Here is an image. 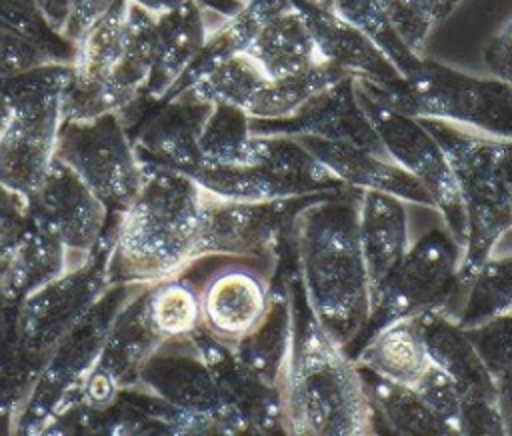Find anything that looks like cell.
<instances>
[{"label": "cell", "mask_w": 512, "mask_h": 436, "mask_svg": "<svg viewBox=\"0 0 512 436\" xmlns=\"http://www.w3.org/2000/svg\"><path fill=\"white\" fill-rule=\"evenodd\" d=\"M160 104L162 108L138 138V150H144L156 162L190 174L200 166L198 136L210 104L182 94Z\"/></svg>", "instance_id": "obj_21"}, {"label": "cell", "mask_w": 512, "mask_h": 436, "mask_svg": "<svg viewBox=\"0 0 512 436\" xmlns=\"http://www.w3.org/2000/svg\"><path fill=\"white\" fill-rule=\"evenodd\" d=\"M292 252L274 262L270 278L268 306L258 324L232 344L240 362L270 386H278L284 378L292 340H294V306H292Z\"/></svg>", "instance_id": "obj_15"}, {"label": "cell", "mask_w": 512, "mask_h": 436, "mask_svg": "<svg viewBox=\"0 0 512 436\" xmlns=\"http://www.w3.org/2000/svg\"><path fill=\"white\" fill-rule=\"evenodd\" d=\"M128 2L138 6L140 10H144L152 18H158V16L174 10L176 6H180L184 0H128Z\"/></svg>", "instance_id": "obj_41"}, {"label": "cell", "mask_w": 512, "mask_h": 436, "mask_svg": "<svg viewBox=\"0 0 512 436\" xmlns=\"http://www.w3.org/2000/svg\"><path fill=\"white\" fill-rule=\"evenodd\" d=\"M332 12L368 34L402 74L410 72L420 60L422 54L410 50L396 32L382 0H334Z\"/></svg>", "instance_id": "obj_32"}, {"label": "cell", "mask_w": 512, "mask_h": 436, "mask_svg": "<svg viewBox=\"0 0 512 436\" xmlns=\"http://www.w3.org/2000/svg\"><path fill=\"white\" fill-rule=\"evenodd\" d=\"M8 198H12L10 194H6L2 188H0V278L4 274V268L10 260V254L14 250V244L20 236V228L18 224L14 222L12 216H16L18 212H24V208L20 204H14L12 208L8 206Z\"/></svg>", "instance_id": "obj_38"}, {"label": "cell", "mask_w": 512, "mask_h": 436, "mask_svg": "<svg viewBox=\"0 0 512 436\" xmlns=\"http://www.w3.org/2000/svg\"><path fill=\"white\" fill-rule=\"evenodd\" d=\"M32 6L38 12V16L44 20V24L54 34L64 38L70 10H72V0H32Z\"/></svg>", "instance_id": "obj_39"}, {"label": "cell", "mask_w": 512, "mask_h": 436, "mask_svg": "<svg viewBox=\"0 0 512 436\" xmlns=\"http://www.w3.org/2000/svg\"><path fill=\"white\" fill-rule=\"evenodd\" d=\"M250 128L258 136H308L386 156L372 122L358 102L352 76H344L316 94L294 116L282 120L250 118Z\"/></svg>", "instance_id": "obj_13"}, {"label": "cell", "mask_w": 512, "mask_h": 436, "mask_svg": "<svg viewBox=\"0 0 512 436\" xmlns=\"http://www.w3.org/2000/svg\"><path fill=\"white\" fill-rule=\"evenodd\" d=\"M462 330L494 378L512 368V310Z\"/></svg>", "instance_id": "obj_33"}, {"label": "cell", "mask_w": 512, "mask_h": 436, "mask_svg": "<svg viewBox=\"0 0 512 436\" xmlns=\"http://www.w3.org/2000/svg\"><path fill=\"white\" fill-rule=\"evenodd\" d=\"M422 124L442 146L464 206L466 240L458 266L460 300L478 268L512 228V138L488 136L442 120L424 118Z\"/></svg>", "instance_id": "obj_4"}, {"label": "cell", "mask_w": 512, "mask_h": 436, "mask_svg": "<svg viewBox=\"0 0 512 436\" xmlns=\"http://www.w3.org/2000/svg\"><path fill=\"white\" fill-rule=\"evenodd\" d=\"M56 160L68 166L108 210H124L144 176L142 160L118 112L88 120H62Z\"/></svg>", "instance_id": "obj_9"}, {"label": "cell", "mask_w": 512, "mask_h": 436, "mask_svg": "<svg viewBox=\"0 0 512 436\" xmlns=\"http://www.w3.org/2000/svg\"><path fill=\"white\" fill-rule=\"evenodd\" d=\"M422 322L432 362L452 378L458 392V434L504 436L496 378L464 330L444 312L422 314Z\"/></svg>", "instance_id": "obj_11"}, {"label": "cell", "mask_w": 512, "mask_h": 436, "mask_svg": "<svg viewBox=\"0 0 512 436\" xmlns=\"http://www.w3.org/2000/svg\"><path fill=\"white\" fill-rule=\"evenodd\" d=\"M252 136L250 116L242 108L212 104L198 136L200 166L248 164Z\"/></svg>", "instance_id": "obj_31"}, {"label": "cell", "mask_w": 512, "mask_h": 436, "mask_svg": "<svg viewBox=\"0 0 512 436\" xmlns=\"http://www.w3.org/2000/svg\"><path fill=\"white\" fill-rule=\"evenodd\" d=\"M138 312L160 344L188 338L202 326L200 290L178 274L158 280L140 300Z\"/></svg>", "instance_id": "obj_26"}, {"label": "cell", "mask_w": 512, "mask_h": 436, "mask_svg": "<svg viewBox=\"0 0 512 436\" xmlns=\"http://www.w3.org/2000/svg\"><path fill=\"white\" fill-rule=\"evenodd\" d=\"M72 74L52 64L18 78L0 80L6 114L0 124V188L26 208L56 160L62 94Z\"/></svg>", "instance_id": "obj_5"}, {"label": "cell", "mask_w": 512, "mask_h": 436, "mask_svg": "<svg viewBox=\"0 0 512 436\" xmlns=\"http://www.w3.org/2000/svg\"><path fill=\"white\" fill-rule=\"evenodd\" d=\"M358 370L376 424L386 426V432L398 436H456L454 430L430 410L414 386L386 380L362 366H358Z\"/></svg>", "instance_id": "obj_24"}, {"label": "cell", "mask_w": 512, "mask_h": 436, "mask_svg": "<svg viewBox=\"0 0 512 436\" xmlns=\"http://www.w3.org/2000/svg\"><path fill=\"white\" fill-rule=\"evenodd\" d=\"M66 274L64 248L54 236L34 224V228L20 232L0 278V288L6 298H26Z\"/></svg>", "instance_id": "obj_25"}, {"label": "cell", "mask_w": 512, "mask_h": 436, "mask_svg": "<svg viewBox=\"0 0 512 436\" xmlns=\"http://www.w3.org/2000/svg\"><path fill=\"white\" fill-rule=\"evenodd\" d=\"M294 340L280 382L290 436H364L378 432L360 370L314 318L292 274Z\"/></svg>", "instance_id": "obj_2"}, {"label": "cell", "mask_w": 512, "mask_h": 436, "mask_svg": "<svg viewBox=\"0 0 512 436\" xmlns=\"http://www.w3.org/2000/svg\"><path fill=\"white\" fill-rule=\"evenodd\" d=\"M246 54L262 68L268 80L290 76L322 62L312 34L292 0L258 28Z\"/></svg>", "instance_id": "obj_23"}, {"label": "cell", "mask_w": 512, "mask_h": 436, "mask_svg": "<svg viewBox=\"0 0 512 436\" xmlns=\"http://www.w3.org/2000/svg\"><path fill=\"white\" fill-rule=\"evenodd\" d=\"M462 248L448 228H432L408 246L404 258L372 298L366 326L346 350L352 354L382 326L428 312L450 314L458 300Z\"/></svg>", "instance_id": "obj_7"}, {"label": "cell", "mask_w": 512, "mask_h": 436, "mask_svg": "<svg viewBox=\"0 0 512 436\" xmlns=\"http://www.w3.org/2000/svg\"><path fill=\"white\" fill-rule=\"evenodd\" d=\"M414 388L430 406V410L440 420H444L454 430L456 436H460L458 434V392L452 378L432 362L426 374L420 378V382Z\"/></svg>", "instance_id": "obj_35"}, {"label": "cell", "mask_w": 512, "mask_h": 436, "mask_svg": "<svg viewBox=\"0 0 512 436\" xmlns=\"http://www.w3.org/2000/svg\"><path fill=\"white\" fill-rule=\"evenodd\" d=\"M344 72L338 68L318 62L302 72L266 80V84L258 90L246 114L254 120H282L294 116L308 100L316 94L342 80Z\"/></svg>", "instance_id": "obj_28"}, {"label": "cell", "mask_w": 512, "mask_h": 436, "mask_svg": "<svg viewBox=\"0 0 512 436\" xmlns=\"http://www.w3.org/2000/svg\"><path fill=\"white\" fill-rule=\"evenodd\" d=\"M266 74L262 68L246 54L238 52L228 60L214 66L210 72L200 76L192 86H188L182 96L204 104H228L238 106L246 112L258 90L266 84ZM178 94V96H180Z\"/></svg>", "instance_id": "obj_30"}, {"label": "cell", "mask_w": 512, "mask_h": 436, "mask_svg": "<svg viewBox=\"0 0 512 436\" xmlns=\"http://www.w3.org/2000/svg\"><path fill=\"white\" fill-rule=\"evenodd\" d=\"M356 194L344 188L316 196L298 210L290 230L302 294L318 324L344 350L358 338L372 310Z\"/></svg>", "instance_id": "obj_1"}, {"label": "cell", "mask_w": 512, "mask_h": 436, "mask_svg": "<svg viewBox=\"0 0 512 436\" xmlns=\"http://www.w3.org/2000/svg\"><path fill=\"white\" fill-rule=\"evenodd\" d=\"M448 314L460 328H474L512 310V254L490 256Z\"/></svg>", "instance_id": "obj_29"}, {"label": "cell", "mask_w": 512, "mask_h": 436, "mask_svg": "<svg viewBox=\"0 0 512 436\" xmlns=\"http://www.w3.org/2000/svg\"><path fill=\"white\" fill-rule=\"evenodd\" d=\"M316 196L320 194L284 200H222L206 194L194 260L224 254L262 258L274 264L292 252L294 216Z\"/></svg>", "instance_id": "obj_10"}, {"label": "cell", "mask_w": 512, "mask_h": 436, "mask_svg": "<svg viewBox=\"0 0 512 436\" xmlns=\"http://www.w3.org/2000/svg\"><path fill=\"white\" fill-rule=\"evenodd\" d=\"M268 298L270 278L250 266H222L200 290L202 328L232 346L258 324Z\"/></svg>", "instance_id": "obj_16"}, {"label": "cell", "mask_w": 512, "mask_h": 436, "mask_svg": "<svg viewBox=\"0 0 512 436\" xmlns=\"http://www.w3.org/2000/svg\"><path fill=\"white\" fill-rule=\"evenodd\" d=\"M484 62L492 76H498L512 86V18L490 40L484 52Z\"/></svg>", "instance_id": "obj_36"}, {"label": "cell", "mask_w": 512, "mask_h": 436, "mask_svg": "<svg viewBox=\"0 0 512 436\" xmlns=\"http://www.w3.org/2000/svg\"><path fill=\"white\" fill-rule=\"evenodd\" d=\"M500 410L506 426V434H512V368L496 378Z\"/></svg>", "instance_id": "obj_40"}, {"label": "cell", "mask_w": 512, "mask_h": 436, "mask_svg": "<svg viewBox=\"0 0 512 436\" xmlns=\"http://www.w3.org/2000/svg\"><path fill=\"white\" fill-rule=\"evenodd\" d=\"M230 2H236V4H246V2H250V0H230Z\"/></svg>", "instance_id": "obj_43"}, {"label": "cell", "mask_w": 512, "mask_h": 436, "mask_svg": "<svg viewBox=\"0 0 512 436\" xmlns=\"http://www.w3.org/2000/svg\"><path fill=\"white\" fill-rule=\"evenodd\" d=\"M302 2H306L310 6H316L320 10H332L334 8V0H302Z\"/></svg>", "instance_id": "obj_42"}, {"label": "cell", "mask_w": 512, "mask_h": 436, "mask_svg": "<svg viewBox=\"0 0 512 436\" xmlns=\"http://www.w3.org/2000/svg\"><path fill=\"white\" fill-rule=\"evenodd\" d=\"M24 212L64 248L70 274L92 254L108 208L68 166L54 160L46 182Z\"/></svg>", "instance_id": "obj_12"}, {"label": "cell", "mask_w": 512, "mask_h": 436, "mask_svg": "<svg viewBox=\"0 0 512 436\" xmlns=\"http://www.w3.org/2000/svg\"><path fill=\"white\" fill-rule=\"evenodd\" d=\"M114 4V0H72V10L68 18V26L64 32V40L72 46L76 40Z\"/></svg>", "instance_id": "obj_37"}, {"label": "cell", "mask_w": 512, "mask_h": 436, "mask_svg": "<svg viewBox=\"0 0 512 436\" xmlns=\"http://www.w3.org/2000/svg\"><path fill=\"white\" fill-rule=\"evenodd\" d=\"M140 160L144 176L122 210L112 258L124 278L154 284L194 262L206 194L186 172Z\"/></svg>", "instance_id": "obj_3"}, {"label": "cell", "mask_w": 512, "mask_h": 436, "mask_svg": "<svg viewBox=\"0 0 512 436\" xmlns=\"http://www.w3.org/2000/svg\"><path fill=\"white\" fill-rule=\"evenodd\" d=\"M298 140L342 186L352 190L386 192L408 204L434 210V204L424 186L398 164H394L388 156L308 136H300Z\"/></svg>", "instance_id": "obj_19"}, {"label": "cell", "mask_w": 512, "mask_h": 436, "mask_svg": "<svg viewBox=\"0 0 512 436\" xmlns=\"http://www.w3.org/2000/svg\"><path fill=\"white\" fill-rule=\"evenodd\" d=\"M302 14L318 58L352 78H364L376 86H390L404 78L380 46L360 28L332 10H320L302 0H292Z\"/></svg>", "instance_id": "obj_18"}, {"label": "cell", "mask_w": 512, "mask_h": 436, "mask_svg": "<svg viewBox=\"0 0 512 436\" xmlns=\"http://www.w3.org/2000/svg\"><path fill=\"white\" fill-rule=\"evenodd\" d=\"M188 176H192L206 194L222 200H284L310 196L300 184L260 164L200 166Z\"/></svg>", "instance_id": "obj_27"}, {"label": "cell", "mask_w": 512, "mask_h": 436, "mask_svg": "<svg viewBox=\"0 0 512 436\" xmlns=\"http://www.w3.org/2000/svg\"><path fill=\"white\" fill-rule=\"evenodd\" d=\"M188 340L210 368L222 402L240 420L244 434H286L278 386L258 378L240 362L230 344L220 342L202 326Z\"/></svg>", "instance_id": "obj_14"}, {"label": "cell", "mask_w": 512, "mask_h": 436, "mask_svg": "<svg viewBox=\"0 0 512 436\" xmlns=\"http://www.w3.org/2000/svg\"><path fill=\"white\" fill-rule=\"evenodd\" d=\"M356 214L360 248L374 298L410 246L406 202L386 192L358 190Z\"/></svg>", "instance_id": "obj_20"}, {"label": "cell", "mask_w": 512, "mask_h": 436, "mask_svg": "<svg viewBox=\"0 0 512 436\" xmlns=\"http://www.w3.org/2000/svg\"><path fill=\"white\" fill-rule=\"evenodd\" d=\"M354 90L382 142L386 156L424 186L434 210L442 216L444 226L462 248L466 240L464 206L456 178L438 140L422 120L394 110L362 80L354 78Z\"/></svg>", "instance_id": "obj_8"}, {"label": "cell", "mask_w": 512, "mask_h": 436, "mask_svg": "<svg viewBox=\"0 0 512 436\" xmlns=\"http://www.w3.org/2000/svg\"><path fill=\"white\" fill-rule=\"evenodd\" d=\"M362 80L382 102L414 118L442 120L488 136L512 138V86L498 76L480 78L420 56L390 86Z\"/></svg>", "instance_id": "obj_6"}, {"label": "cell", "mask_w": 512, "mask_h": 436, "mask_svg": "<svg viewBox=\"0 0 512 436\" xmlns=\"http://www.w3.org/2000/svg\"><path fill=\"white\" fill-rule=\"evenodd\" d=\"M64 64L36 40L0 26V80L18 78L44 66ZM70 66V64H68Z\"/></svg>", "instance_id": "obj_34"}, {"label": "cell", "mask_w": 512, "mask_h": 436, "mask_svg": "<svg viewBox=\"0 0 512 436\" xmlns=\"http://www.w3.org/2000/svg\"><path fill=\"white\" fill-rule=\"evenodd\" d=\"M228 16L200 0H184L174 10L154 18V62L144 88L148 100L160 102L204 48L210 32Z\"/></svg>", "instance_id": "obj_17"}, {"label": "cell", "mask_w": 512, "mask_h": 436, "mask_svg": "<svg viewBox=\"0 0 512 436\" xmlns=\"http://www.w3.org/2000/svg\"><path fill=\"white\" fill-rule=\"evenodd\" d=\"M352 360L386 380L416 386L432 364L422 316L382 326L352 354Z\"/></svg>", "instance_id": "obj_22"}]
</instances>
